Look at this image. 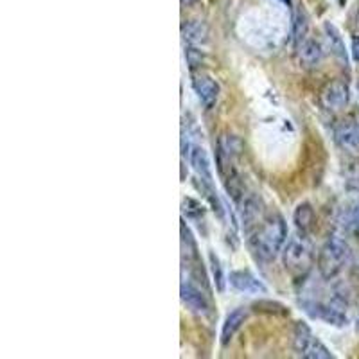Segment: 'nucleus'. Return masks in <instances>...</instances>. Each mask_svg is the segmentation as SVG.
I'll use <instances>...</instances> for the list:
<instances>
[{
    "instance_id": "1",
    "label": "nucleus",
    "mask_w": 359,
    "mask_h": 359,
    "mask_svg": "<svg viewBox=\"0 0 359 359\" xmlns=\"http://www.w3.org/2000/svg\"><path fill=\"white\" fill-rule=\"evenodd\" d=\"M287 241V224L278 212L269 214L252 233L253 252L261 261L269 262L282 252Z\"/></svg>"
},
{
    "instance_id": "2",
    "label": "nucleus",
    "mask_w": 359,
    "mask_h": 359,
    "mask_svg": "<svg viewBox=\"0 0 359 359\" xmlns=\"http://www.w3.org/2000/svg\"><path fill=\"white\" fill-rule=\"evenodd\" d=\"M348 257H351V248L347 241L339 236L329 237L318 253V271L322 278L332 280L338 277L348 262Z\"/></svg>"
},
{
    "instance_id": "3",
    "label": "nucleus",
    "mask_w": 359,
    "mask_h": 359,
    "mask_svg": "<svg viewBox=\"0 0 359 359\" xmlns=\"http://www.w3.org/2000/svg\"><path fill=\"white\" fill-rule=\"evenodd\" d=\"M314 259L313 243L306 232H298L297 236L290 237L282 250V261L290 273L302 275L311 268Z\"/></svg>"
},
{
    "instance_id": "4",
    "label": "nucleus",
    "mask_w": 359,
    "mask_h": 359,
    "mask_svg": "<svg viewBox=\"0 0 359 359\" xmlns=\"http://www.w3.org/2000/svg\"><path fill=\"white\" fill-rule=\"evenodd\" d=\"M237 207H239V217H241L243 229L246 233H253V230L257 229L259 224L262 223V205L261 198L255 196V194H245L241 200L237 201Z\"/></svg>"
},
{
    "instance_id": "5",
    "label": "nucleus",
    "mask_w": 359,
    "mask_h": 359,
    "mask_svg": "<svg viewBox=\"0 0 359 359\" xmlns=\"http://www.w3.org/2000/svg\"><path fill=\"white\" fill-rule=\"evenodd\" d=\"M351 99V88L341 79H334V81L327 83L323 86L322 94H320V101L322 107L329 111H339L348 104Z\"/></svg>"
},
{
    "instance_id": "6",
    "label": "nucleus",
    "mask_w": 359,
    "mask_h": 359,
    "mask_svg": "<svg viewBox=\"0 0 359 359\" xmlns=\"http://www.w3.org/2000/svg\"><path fill=\"white\" fill-rule=\"evenodd\" d=\"M304 311H306L309 316L313 318H318L322 322L329 323V325L343 327L347 325V316L339 307H336L334 304H323L316 302V300H306L304 302Z\"/></svg>"
},
{
    "instance_id": "7",
    "label": "nucleus",
    "mask_w": 359,
    "mask_h": 359,
    "mask_svg": "<svg viewBox=\"0 0 359 359\" xmlns=\"http://www.w3.org/2000/svg\"><path fill=\"white\" fill-rule=\"evenodd\" d=\"M192 88L205 108H212L219 97V85L205 72H192Z\"/></svg>"
},
{
    "instance_id": "8",
    "label": "nucleus",
    "mask_w": 359,
    "mask_h": 359,
    "mask_svg": "<svg viewBox=\"0 0 359 359\" xmlns=\"http://www.w3.org/2000/svg\"><path fill=\"white\" fill-rule=\"evenodd\" d=\"M189 163H191V168L196 172L198 182L214 185L212 165H210V158H208L203 147L198 146V144H192L191 149H189Z\"/></svg>"
},
{
    "instance_id": "9",
    "label": "nucleus",
    "mask_w": 359,
    "mask_h": 359,
    "mask_svg": "<svg viewBox=\"0 0 359 359\" xmlns=\"http://www.w3.org/2000/svg\"><path fill=\"white\" fill-rule=\"evenodd\" d=\"M230 286L245 294H264L266 286L248 269H236L229 277Z\"/></svg>"
},
{
    "instance_id": "10",
    "label": "nucleus",
    "mask_w": 359,
    "mask_h": 359,
    "mask_svg": "<svg viewBox=\"0 0 359 359\" xmlns=\"http://www.w3.org/2000/svg\"><path fill=\"white\" fill-rule=\"evenodd\" d=\"M334 139L341 149L351 155H359V124L343 121L334 128Z\"/></svg>"
},
{
    "instance_id": "11",
    "label": "nucleus",
    "mask_w": 359,
    "mask_h": 359,
    "mask_svg": "<svg viewBox=\"0 0 359 359\" xmlns=\"http://www.w3.org/2000/svg\"><path fill=\"white\" fill-rule=\"evenodd\" d=\"M182 302L192 311V313L198 314H208L210 313V304H208V298L205 297L203 291L198 286H194L192 282L184 280L182 282Z\"/></svg>"
},
{
    "instance_id": "12",
    "label": "nucleus",
    "mask_w": 359,
    "mask_h": 359,
    "mask_svg": "<svg viewBox=\"0 0 359 359\" xmlns=\"http://www.w3.org/2000/svg\"><path fill=\"white\" fill-rule=\"evenodd\" d=\"M297 57L304 69H316L323 60L322 45L316 40L306 38L297 45Z\"/></svg>"
},
{
    "instance_id": "13",
    "label": "nucleus",
    "mask_w": 359,
    "mask_h": 359,
    "mask_svg": "<svg viewBox=\"0 0 359 359\" xmlns=\"http://www.w3.org/2000/svg\"><path fill=\"white\" fill-rule=\"evenodd\" d=\"M248 318V311L245 307H237L232 313L226 314L224 318L223 327H221V345H226V343L232 341V338L236 336V332L243 327V323Z\"/></svg>"
},
{
    "instance_id": "14",
    "label": "nucleus",
    "mask_w": 359,
    "mask_h": 359,
    "mask_svg": "<svg viewBox=\"0 0 359 359\" xmlns=\"http://www.w3.org/2000/svg\"><path fill=\"white\" fill-rule=\"evenodd\" d=\"M323 33H325V40L327 45H329V49H331V53L347 65V49H345V43H343V38L341 34H339L338 29H336L331 22H327V24L323 25Z\"/></svg>"
},
{
    "instance_id": "15",
    "label": "nucleus",
    "mask_w": 359,
    "mask_h": 359,
    "mask_svg": "<svg viewBox=\"0 0 359 359\" xmlns=\"http://www.w3.org/2000/svg\"><path fill=\"white\" fill-rule=\"evenodd\" d=\"M182 36L189 45H201L208 40V27L203 22H187L182 25Z\"/></svg>"
},
{
    "instance_id": "16",
    "label": "nucleus",
    "mask_w": 359,
    "mask_h": 359,
    "mask_svg": "<svg viewBox=\"0 0 359 359\" xmlns=\"http://www.w3.org/2000/svg\"><path fill=\"white\" fill-rule=\"evenodd\" d=\"M314 221V210L309 203H300L293 212V223L298 232H309L311 224Z\"/></svg>"
},
{
    "instance_id": "17",
    "label": "nucleus",
    "mask_w": 359,
    "mask_h": 359,
    "mask_svg": "<svg viewBox=\"0 0 359 359\" xmlns=\"http://www.w3.org/2000/svg\"><path fill=\"white\" fill-rule=\"evenodd\" d=\"M313 338L314 336L313 332H311V327L307 325L306 322H298L297 325H294V334H293L294 352H297L298 355H302Z\"/></svg>"
},
{
    "instance_id": "18",
    "label": "nucleus",
    "mask_w": 359,
    "mask_h": 359,
    "mask_svg": "<svg viewBox=\"0 0 359 359\" xmlns=\"http://www.w3.org/2000/svg\"><path fill=\"white\" fill-rule=\"evenodd\" d=\"M307 29H309V20H307V15L302 8L294 9L293 15V41L294 47L302 40L307 38Z\"/></svg>"
},
{
    "instance_id": "19",
    "label": "nucleus",
    "mask_w": 359,
    "mask_h": 359,
    "mask_svg": "<svg viewBox=\"0 0 359 359\" xmlns=\"http://www.w3.org/2000/svg\"><path fill=\"white\" fill-rule=\"evenodd\" d=\"M341 224L348 233H352V236L359 239V203H354L348 208H345V212L341 216Z\"/></svg>"
},
{
    "instance_id": "20",
    "label": "nucleus",
    "mask_w": 359,
    "mask_h": 359,
    "mask_svg": "<svg viewBox=\"0 0 359 359\" xmlns=\"http://www.w3.org/2000/svg\"><path fill=\"white\" fill-rule=\"evenodd\" d=\"M208 264H210V273L214 278V286L219 293H223L224 286H226V280H224V271L223 266H221L219 257H217L214 252H208Z\"/></svg>"
},
{
    "instance_id": "21",
    "label": "nucleus",
    "mask_w": 359,
    "mask_h": 359,
    "mask_svg": "<svg viewBox=\"0 0 359 359\" xmlns=\"http://www.w3.org/2000/svg\"><path fill=\"white\" fill-rule=\"evenodd\" d=\"M182 212H184V217H187L189 221H198L200 223L205 217V207L194 198H185L182 201Z\"/></svg>"
},
{
    "instance_id": "22",
    "label": "nucleus",
    "mask_w": 359,
    "mask_h": 359,
    "mask_svg": "<svg viewBox=\"0 0 359 359\" xmlns=\"http://www.w3.org/2000/svg\"><path fill=\"white\" fill-rule=\"evenodd\" d=\"M302 358H306V359H332L334 358V354H332V352L329 351V348H327L318 338H313L311 339L309 345H307L306 352L302 354Z\"/></svg>"
},
{
    "instance_id": "23",
    "label": "nucleus",
    "mask_w": 359,
    "mask_h": 359,
    "mask_svg": "<svg viewBox=\"0 0 359 359\" xmlns=\"http://www.w3.org/2000/svg\"><path fill=\"white\" fill-rule=\"evenodd\" d=\"M185 57H187V63L192 70L196 69V67L201 65L203 62V53L200 49H196L194 45H191L187 50H185Z\"/></svg>"
},
{
    "instance_id": "24",
    "label": "nucleus",
    "mask_w": 359,
    "mask_h": 359,
    "mask_svg": "<svg viewBox=\"0 0 359 359\" xmlns=\"http://www.w3.org/2000/svg\"><path fill=\"white\" fill-rule=\"evenodd\" d=\"M348 187L351 189H355V191H359V168H355L354 171L348 172Z\"/></svg>"
},
{
    "instance_id": "25",
    "label": "nucleus",
    "mask_w": 359,
    "mask_h": 359,
    "mask_svg": "<svg viewBox=\"0 0 359 359\" xmlns=\"http://www.w3.org/2000/svg\"><path fill=\"white\" fill-rule=\"evenodd\" d=\"M352 56H354L355 62H359V36L352 40Z\"/></svg>"
},
{
    "instance_id": "26",
    "label": "nucleus",
    "mask_w": 359,
    "mask_h": 359,
    "mask_svg": "<svg viewBox=\"0 0 359 359\" xmlns=\"http://www.w3.org/2000/svg\"><path fill=\"white\" fill-rule=\"evenodd\" d=\"M198 0H182V4L184 6H192V4H196Z\"/></svg>"
},
{
    "instance_id": "27",
    "label": "nucleus",
    "mask_w": 359,
    "mask_h": 359,
    "mask_svg": "<svg viewBox=\"0 0 359 359\" xmlns=\"http://www.w3.org/2000/svg\"><path fill=\"white\" fill-rule=\"evenodd\" d=\"M280 2H284V4H291V0H280Z\"/></svg>"
},
{
    "instance_id": "28",
    "label": "nucleus",
    "mask_w": 359,
    "mask_h": 359,
    "mask_svg": "<svg viewBox=\"0 0 359 359\" xmlns=\"http://www.w3.org/2000/svg\"><path fill=\"white\" fill-rule=\"evenodd\" d=\"M358 329H359V322H358Z\"/></svg>"
}]
</instances>
